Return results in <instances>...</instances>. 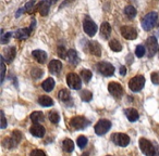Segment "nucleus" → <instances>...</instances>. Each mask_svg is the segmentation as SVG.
Segmentation results:
<instances>
[{"mask_svg": "<svg viewBox=\"0 0 159 156\" xmlns=\"http://www.w3.org/2000/svg\"><path fill=\"white\" fill-rule=\"evenodd\" d=\"M157 20H158V14L156 12H149V13L146 14L142 20V27H143L144 31H152L156 25Z\"/></svg>", "mask_w": 159, "mask_h": 156, "instance_id": "nucleus-1", "label": "nucleus"}, {"mask_svg": "<svg viewBox=\"0 0 159 156\" xmlns=\"http://www.w3.org/2000/svg\"><path fill=\"white\" fill-rule=\"evenodd\" d=\"M145 86V78L143 75H137L134 76L133 78H131V80L129 82V88L133 91V92H139L143 89V87Z\"/></svg>", "mask_w": 159, "mask_h": 156, "instance_id": "nucleus-2", "label": "nucleus"}, {"mask_svg": "<svg viewBox=\"0 0 159 156\" xmlns=\"http://www.w3.org/2000/svg\"><path fill=\"white\" fill-rule=\"evenodd\" d=\"M35 26H36V20L33 18L31 21V25H30V27H27V28H21V29H19V31H16V33H14V37L19 40L27 39V38L31 36V34L33 33Z\"/></svg>", "mask_w": 159, "mask_h": 156, "instance_id": "nucleus-3", "label": "nucleus"}, {"mask_svg": "<svg viewBox=\"0 0 159 156\" xmlns=\"http://www.w3.org/2000/svg\"><path fill=\"white\" fill-rule=\"evenodd\" d=\"M139 147L146 156H155L156 154V146H154L152 143L145 138L139 139Z\"/></svg>", "mask_w": 159, "mask_h": 156, "instance_id": "nucleus-4", "label": "nucleus"}, {"mask_svg": "<svg viewBox=\"0 0 159 156\" xmlns=\"http://www.w3.org/2000/svg\"><path fill=\"white\" fill-rule=\"evenodd\" d=\"M66 84L71 89L74 90H79L82 87V80H81V76H79L75 73H70L66 75Z\"/></svg>", "mask_w": 159, "mask_h": 156, "instance_id": "nucleus-5", "label": "nucleus"}, {"mask_svg": "<svg viewBox=\"0 0 159 156\" xmlns=\"http://www.w3.org/2000/svg\"><path fill=\"white\" fill-rule=\"evenodd\" d=\"M83 29H84L85 34H87L89 37H93L96 35V32H97V25L89 16H86L83 22Z\"/></svg>", "mask_w": 159, "mask_h": 156, "instance_id": "nucleus-6", "label": "nucleus"}, {"mask_svg": "<svg viewBox=\"0 0 159 156\" xmlns=\"http://www.w3.org/2000/svg\"><path fill=\"white\" fill-rule=\"evenodd\" d=\"M97 70L100 74L106 77H110L115 74V66L111 63H109V62H99L97 64Z\"/></svg>", "mask_w": 159, "mask_h": 156, "instance_id": "nucleus-7", "label": "nucleus"}, {"mask_svg": "<svg viewBox=\"0 0 159 156\" xmlns=\"http://www.w3.org/2000/svg\"><path fill=\"white\" fill-rule=\"evenodd\" d=\"M89 125V121L84 116H75L70 121V126L75 130L85 129Z\"/></svg>", "mask_w": 159, "mask_h": 156, "instance_id": "nucleus-8", "label": "nucleus"}, {"mask_svg": "<svg viewBox=\"0 0 159 156\" xmlns=\"http://www.w3.org/2000/svg\"><path fill=\"white\" fill-rule=\"evenodd\" d=\"M146 47H147V52L148 57H152L158 51V41H157V38L155 36H149L146 40Z\"/></svg>", "mask_w": 159, "mask_h": 156, "instance_id": "nucleus-9", "label": "nucleus"}, {"mask_svg": "<svg viewBox=\"0 0 159 156\" xmlns=\"http://www.w3.org/2000/svg\"><path fill=\"white\" fill-rule=\"evenodd\" d=\"M111 140L115 144L119 145V146H126L130 143V138H129L128 134L125 133H113L111 136Z\"/></svg>", "mask_w": 159, "mask_h": 156, "instance_id": "nucleus-10", "label": "nucleus"}, {"mask_svg": "<svg viewBox=\"0 0 159 156\" xmlns=\"http://www.w3.org/2000/svg\"><path fill=\"white\" fill-rule=\"evenodd\" d=\"M111 128V123L107 119H100L95 126V132L98 136H102Z\"/></svg>", "mask_w": 159, "mask_h": 156, "instance_id": "nucleus-11", "label": "nucleus"}, {"mask_svg": "<svg viewBox=\"0 0 159 156\" xmlns=\"http://www.w3.org/2000/svg\"><path fill=\"white\" fill-rule=\"evenodd\" d=\"M121 34L126 40H134L137 38V32L133 26L124 25L121 27Z\"/></svg>", "mask_w": 159, "mask_h": 156, "instance_id": "nucleus-12", "label": "nucleus"}, {"mask_svg": "<svg viewBox=\"0 0 159 156\" xmlns=\"http://www.w3.org/2000/svg\"><path fill=\"white\" fill-rule=\"evenodd\" d=\"M108 90H109V92L115 98H117V99L121 98L122 95H123V88H122V86L119 82H110V84L108 85Z\"/></svg>", "mask_w": 159, "mask_h": 156, "instance_id": "nucleus-13", "label": "nucleus"}, {"mask_svg": "<svg viewBox=\"0 0 159 156\" xmlns=\"http://www.w3.org/2000/svg\"><path fill=\"white\" fill-rule=\"evenodd\" d=\"M48 70L51 74L58 75L62 70V63L58 60H52L50 61V63L48 64Z\"/></svg>", "mask_w": 159, "mask_h": 156, "instance_id": "nucleus-14", "label": "nucleus"}, {"mask_svg": "<svg viewBox=\"0 0 159 156\" xmlns=\"http://www.w3.org/2000/svg\"><path fill=\"white\" fill-rule=\"evenodd\" d=\"M87 47H89V51L93 55H95V57H100L102 55V47L97 41H89L87 44Z\"/></svg>", "mask_w": 159, "mask_h": 156, "instance_id": "nucleus-15", "label": "nucleus"}, {"mask_svg": "<svg viewBox=\"0 0 159 156\" xmlns=\"http://www.w3.org/2000/svg\"><path fill=\"white\" fill-rule=\"evenodd\" d=\"M30 132H31V133L33 134L34 137L43 138V137L45 136V133H46V130H45V128L43 127L42 125H39V124H35L33 127H31V129H30Z\"/></svg>", "mask_w": 159, "mask_h": 156, "instance_id": "nucleus-16", "label": "nucleus"}, {"mask_svg": "<svg viewBox=\"0 0 159 156\" xmlns=\"http://www.w3.org/2000/svg\"><path fill=\"white\" fill-rule=\"evenodd\" d=\"M50 1H47V0H43L42 2L37 6V10L39 11L40 15L46 16L49 13V9H50Z\"/></svg>", "mask_w": 159, "mask_h": 156, "instance_id": "nucleus-17", "label": "nucleus"}, {"mask_svg": "<svg viewBox=\"0 0 159 156\" xmlns=\"http://www.w3.org/2000/svg\"><path fill=\"white\" fill-rule=\"evenodd\" d=\"M16 47H9V48H7L5 50V61L7 62V63H11L12 61L14 60V57H16Z\"/></svg>", "mask_w": 159, "mask_h": 156, "instance_id": "nucleus-18", "label": "nucleus"}, {"mask_svg": "<svg viewBox=\"0 0 159 156\" xmlns=\"http://www.w3.org/2000/svg\"><path fill=\"white\" fill-rule=\"evenodd\" d=\"M32 55L34 57V59L40 64H44L47 60V53L44 50H34L32 52Z\"/></svg>", "mask_w": 159, "mask_h": 156, "instance_id": "nucleus-19", "label": "nucleus"}, {"mask_svg": "<svg viewBox=\"0 0 159 156\" xmlns=\"http://www.w3.org/2000/svg\"><path fill=\"white\" fill-rule=\"evenodd\" d=\"M100 34L104 39H108L111 35V26L108 22H104L100 26Z\"/></svg>", "mask_w": 159, "mask_h": 156, "instance_id": "nucleus-20", "label": "nucleus"}, {"mask_svg": "<svg viewBox=\"0 0 159 156\" xmlns=\"http://www.w3.org/2000/svg\"><path fill=\"white\" fill-rule=\"evenodd\" d=\"M68 60H69V63L72 64V65H77L80 62V57L77 55V52L73 49H70L68 50Z\"/></svg>", "mask_w": 159, "mask_h": 156, "instance_id": "nucleus-21", "label": "nucleus"}, {"mask_svg": "<svg viewBox=\"0 0 159 156\" xmlns=\"http://www.w3.org/2000/svg\"><path fill=\"white\" fill-rule=\"evenodd\" d=\"M124 114H125V116L128 117V119L130 121H136L139 117V112L135 108H126L124 111Z\"/></svg>", "mask_w": 159, "mask_h": 156, "instance_id": "nucleus-22", "label": "nucleus"}, {"mask_svg": "<svg viewBox=\"0 0 159 156\" xmlns=\"http://www.w3.org/2000/svg\"><path fill=\"white\" fill-rule=\"evenodd\" d=\"M55 85H56V82H55V80H53V78H47L42 84V87L46 92H50V91H52V89L55 88Z\"/></svg>", "mask_w": 159, "mask_h": 156, "instance_id": "nucleus-23", "label": "nucleus"}, {"mask_svg": "<svg viewBox=\"0 0 159 156\" xmlns=\"http://www.w3.org/2000/svg\"><path fill=\"white\" fill-rule=\"evenodd\" d=\"M38 103L42 106H45V108H48V106H51L53 104V101L50 97L48 95H42V97L38 98Z\"/></svg>", "mask_w": 159, "mask_h": 156, "instance_id": "nucleus-24", "label": "nucleus"}, {"mask_svg": "<svg viewBox=\"0 0 159 156\" xmlns=\"http://www.w3.org/2000/svg\"><path fill=\"white\" fill-rule=\"evenodd\" d=\"M31 119H32V121H34L35 124H39V123H42V121H44L45 116L42 112L36 111V112H33L31 114Z\"/></svg>", "mask_w": 159, "mask_h": 156, "instance_id": "nucleus-25", "label": "nucleus"}, {"mask_svg": "<svg viewBox=\"0 0 159 156\" xmlns=\"http://www.w3.org/2000/svg\"><path fill=\"white\" fill-rule=\"evenodd\" d=\"M136 9H135L133 6H126L124 8V14L128 16L129 19H134L136 16Z\"/></svg>", "mask_w": 159, "mask_h": 156, "instance_id": "nucleus-26", "label": "nucleus"}, {"mask_svg": "<svg viewBox=\"0 0 159 156\" xmlns=\"http://www.w3.org/2000/svg\"><path fill=\"white\" fill-rule=\"evenodd\" d=\"M62 147H63V150L66 152L71 153V152L74 150V143H73V141L70 140V139H66V140L63 141V143H62Z\"/></svg>", "mask_w": 159, "mask_h": 156, "instance_id": "nucleus-27", "label": "nucleus"}, {"mask_svg": "<svg viewBox=\"0 0 159 156\" xmlns=\"http://www.w3.org/2000/svg\"><path fill=\"white\" fill-rule=\"evenodd\" d=\"M58 97H59V99L63 102L69 101V100L71 99L70 91H69L68 89H62V90H60L59 93H58Z\"/></svg>", "mask_w": 159, "mask_h": 156, "instance_id": "nucleus-28", "label": "nucleus"}, {"mask_svg": "<svg viewBox=\"0 0 159 156\" xmlns=\"http://www.w3.org/2000/svg\"><path fill=\"white\" fill-rule=\"evenodd\" d=\"M109 47H110L111 50L115 51V52H120V51L122 50V44H120L117 39L110 40V42H109Z\"/></svg>", "mask_w": 159, "mask_h": 156, "instance_id": "nucleus-29", "label": "nucleus"}, {"mask_svg": "<svg viewBox=\"0 0 159 156\" xmlns=\"http://www.w3.org/2000/svg\"><path fill=\"white\" fill-rule=\"evenodd\" d=\"M92 76H93V74H92V72L89 70H83L82 72H81V78H82L86 84L91 82Z\"/></svg>", "mask_w": 159, "mask_h": 156, "instance_id": "nucleus-30", "label": "nucleus"}, {"mask_svg": "<svg viewBox=\"0 0 159 156\" xmlns=\"http://www.w3.org/2000/svg\"><path fill=\"white\" fill-rule=\"evenodd\" d=\"M16 144H18V143L12 139V137L11 138H6L5 140L2 141V145L5 147H7V149H13Z\"/></svg>", "mask_w": 159, "mask_h": 156, "instance_id": "nucleus-31", "label": "nucleus"}, {"mask_svg": "<svg viewBox=\"0 0 159 156\" xmlns=\"http://www.w3.org/2000/svg\"><path fill=\"white\" fill-rule=\"evenodd\" d=\"M43 74H44L43 70H40V68H38V67L33 68V70H32V72H31V76L33 77L34 79H39L40 77L43 76Z\"/></svg>", "mask_w": 159, "mask_h": 156, "instance_id": "nucleus-32", "label": "nucleus"}, {"mask_svg": "<svg viewBox=\"0 0 159 156\" xmlns=\"http://www.w3.org/2000/svg\"><path fill=\"white\" fill-rule=\"evenodd\" d=\"M1 33H2L1 38H0V41H1V44H8V42H9V40L11 39V37H12V35H13V34L10 33V32H8V33L5 34V33H3V31H1Z\"/></svg>", "mask_w": 159, "mask_h": 156, "instance_id": "nucleus-33", "label": "nucleus"}, {"mask_svg": "<svg viewBox=\"0 0 159 156\" xmlns=\"http://www.w3.org/2000/svg\"><path fill=\"white\" fill-rule=\"evenodd\" d=\"M92 98H93V95H92L91 91L83 90L82 92H81V99H82L83 101L89 102V101H91V100H92Z\"/></svg>", "mask_w": 159, "mask_h": 156, "instance_id": "nucleus-34", "label": "nucleus"}, {"mask_svg": "<svg viewBox=\"0 0 159 156\" xmlns=\"http://www.w3.org/2000/svg\"><path fill=\"white\" fill-rule=\"evenodd\" d=\"M145 47L142 46V44H139V46L136 47V49H135V55H136L137 57H143L144 55H145Z\"/></svg>", "mask_w": 159, "mask_h": 156, "instance_id": "nucleus-35", "label": "nucleus"}, {"mask_svg": "<svg viewBox=\"0 0 159 156\" xmlns=\"http://www.w3.org/2000/svg\"><path fill=\"white\" fill-rule=\"evenodd\" d=\"M76 142H77L79 147H81V149H84L85 145L87 144V138H86V137H84V136H80L79 138H77Z\"/></svg>", "mask_w": 159, "mask_h": 156, "instance_id": "nucleus-36", "label": "nucleus"}, {"mask_svg": "<svg viewBox=\"0 0 159 156\" xmlns=\"http://www.w3.org/2000/svg\"><path fill=\"white\" fill-rule=\"evenodd\" d=\"M48 117H49V120H50L52 124H58V123H59L60 117H59V114H58L57 112H50V113H49Z\"/></svg>", "mask_w": 159, "mask_h": 156, "instance_id": "nucleus-37", "label": "nucleus"}, {"mask_svg": "<svg viewBox=\"0 0 159 156\" xmlns=\"http://www.w3.org/2000/svg\"><path fill=\"white\" fill-rule=\"evenodd\" d=\"M57 52H58V55H59L61 59H66V57H68V51L66 50V48H64L63 46H59V47H58Z\"/></svg>", "mask_w": 159, "mask_h": 156, "instance_id": "nucleus-38", "label": "nucleus"}, {"mask_svg": "<svg viewBox=\"0 0 159 156\" xmlns=\"http://www.w3.org/2000/svg\"><path fill=\"white\" fill-rule=\"evenodd\" d=\"M6 64H5V57H1V82H3L6 77Z\"/></svg>", "mask_w": 159, "mask_h": 156, "instance_id": "nucleus-39", "label": "nucleus"}, {"mask_svg": "<svg viewBox=\"0 0 159 156\" xmlns=\"http://www.w3.org/2000/svg\"><path fill=\"white\" fill-rule=\"evenodd\" d=\"M36 0H30L29 2H26V5L24 6L25 12H31L32 9H34V6H35Z\"/></svg>", "mask_w": 159, "mask_h": 156, "instance_id": "nucleus-40", "label": "nucleus"}, {"mask_svg": "<svg viewBox=\"0 0 159 156\" xmlns=\"http://www.w3.org/2000/svg\"><path fill=\"white\" fill-rule=\"evenodd\" d=\"M12 139H13L16 143H19L21 141V139H22V134H21V132L18 131V130L13 131L12 132Z\"/></svg>", "mask_w": 159, "mask_h": 156, "instance_id": "nucleus-41", "label": "nucleus"}, {"mask_svg": "<svg viewBox=\"0 0 159 156\" xmlns=\"http://www.w3.org/2000/svg\"><path fill=\"white\" fill-rule=\"evenodd\" d=\"M0 115H1V125H0V127H1V129H5V128L7 127V119H6L5 113H3L2 111L0 112Z\"/></svg>", "mask_w": 159, "mask_h": 156, "instance_id": "nucleus-42", "label": "nucleus"}, {"mask_svg": "<svg viewBox=\"0 0 159 156\" xmlns=\"http://www.w3.org/2000/svg\"><path fill=\"white\" fill-rule=\"evenodd\" d=\"M152 82L154 85H159V74L158 73H152Z\"/></svg>", "mask_w": 159, "mask_h": 156, "instance_id": "nucleus-43", "label": "nucleus"}, {"mask_svg": "<svg viewBox=\"0 0 159 156\" xmlns=\"http://www.w3.org/2000/svg\"><path fill=\"white\" fill-rule=\"evenodd\" d=\"M31 156H46V154L42 150H33L31 153Z\"/></svg>", "mask_w": 159, "mask_h": 156, "instance_id": "nucleus-44", "label": "nucleus"}, {"mask_svg": "<svg viewBox=\"0 0 159 156\" xmlns=\"http://www.w3.org/2000/svg\"><path fill=\"white\" fill-rule=\"evenodd\" d=\"M75 0H64L63 2L60 5V9H63L64 7H66V6H69V5H71V3H73L74 2Z\"/></svg>", "mask_w": 159, "mask_h": 156, "instance_id": "nucleus-45", "label": "nucleus"}, {"mask_svg": "<svg viewBox=\"0 0 159 156\" xmlns=\"http://www.w3.org/2000/svg\"><path fill=\"white\" fill-rule=\"evenodd\" d=\"M24 12H25V9H24V8H21V9H19V11L16 13V18H20L21 14H23Z\"/></svg>", "mask_w": 159, "mask_h": 156, "instance_id": "nucleus-46", "label": "nucleus"}, {"mask_svg": "<svg viewBox=\"0 0 159 156\" xmlns=\"http://www.w3.org/2000/svg\"><path fill=\"white\" fill-rule=\"evenodd\" d=\"M120 74H121L122 76H125V74H126L125 66H121V67H120Z\"/></svg>", "mask_w": 159, "mask_h": 156, "instance_id": "nucleus-47", "label": "nucleus"}, {"mask_svg": "<svg viewBox=\"0 0 159 156\" xmlns=\"http://www.w3.org/2000/svg\"><path fill=\"white\" fill-rule=\"evenodd\" d=\"M155 156H159V146L158 145H156V154H155Z\"/></svg>", "mask_w": 159, "mask_h": 156, "instance_id": "nucleus-48", "label": "nucleus"}, {"mask_svg": "<svg viewBox=\"0 0 159 156\" xmlns=\"http://www.w3.org/2000/svg\"><path fill=\"white\" fill-rule=\"evenodd\" d=\"M57 1H58V0H50V3H51V5H53V3H56Z\"/></svg>", "mask_w": 159, "mask_h": 156, "instance_id": "nucleus-49", "label": "nucleus"}, {"mask_svg": "<svg viewBox=\"0 0 159 156\" xmlns=\"http://www.w3.org/2000/svg\"><path fill=\"white\" fill-rule=\"evenodd\" d=\"M82 156H89V155H87V154H83Z\"/></svg>", "mask_w": 159, "mask_h": 156, "instance_id": "nucleus-50", "label": "nucleus"}, {"mask_svg": "<svg viewBox=\"0 0 159 156\" xmlns=\"http://www.w3.org/2000/svg\"><path fill=\"white\" fill-rule=\"evenodd\" d=\"M158 57H159V49H158Z\"/></svg>", "mask_w": 159, "mask_h": 156, "instance_id": "nucleus-51", "label": "nucleus"}, {"mask_svg": "<svg viewBox=\"0 0 159 156\" xmlns=\"http://www.w3.org/2000/svg\"><path fill=\"white\" fill-rule=\"evenodd\" d=\"M107 156H111V155H107Z\"/></svg>", "mask_w": 159, "mask_h": 156, "instance_id": "nucleus-52", "label": "nucleus"}]
</instances>
